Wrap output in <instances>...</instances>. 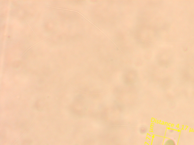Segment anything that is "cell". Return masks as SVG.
<instances>
[{"mask_svg": "<svg viewBox=\"0 0 194 145\" xmlns=\"http://www.w3.org/2000/svg\"><path fill=\"white\" fill-rule=\"evenodd\" d=\"M163 145H176L175 142L171 139H169L166 141Z\"/></svg>", "mask_w": 194, "mask_h": 145, "instance_id": "6da1fadb", "label": "cell"}, {"mask_svg": "<svg viewBox=\"0 0 194 145\" xmlns=\"http://www.w3.org/2000/svg\"><path fill=\"white\" fill-rule=\"evenodd\" d=\"M169 131H170V132L171 133H172V132H173L174 130L172 129H170V130H169Z\"/></svg>", "mask_w": 194, "mask_h": 145, "instance_id": "7a4b0ae2", "label": "cell"}]
</instances>
